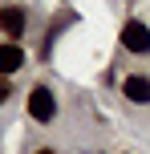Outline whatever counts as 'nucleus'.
I'll list each match as a JSON object with an SVG mask.
<instances>
[{
    "label": "nucleus",
    "mask_w": 150,
    "mask_h": 154,
    "mask_svg": "<svg viewBox=\"0 0 150 154\" xmlns=\"http://www.w3.org/2000/svg\"><path fill=\"white\" fill-rule=\"evenodd\" d=\"M37 154H53V150H37Z\"/></svg>",
    "instance_id": "7"
},
{
    "label": "nucleus",
    "mask_w": 150,
    "mask_h": 154,
    "mask_svg": "<svg viewBox=\"0 0 150 154\" xmlns=\"http://www.w3.org/2000/svg\"><path fill=\"white\" fill-rule=\"evenodd\" d=\"M122 93H126L130 101H138V106H146V101H150V77L146 73H126Z\"/></svg>",
    "instance_id": "4"
},
{
    "label": "nucleus",
    "mask_w": 150,
    "mask_h": 154,
    "mask_svg": "<svg viewBox=\"0 0 150 154\" xmlns=\"http://www.w3.org/2000/svg\"><path fill=\"white\" fill-rule=\"evenodd\" d=\"M122 45H126L130 53H150V29L142 20H126L122 24Z\"/></svg>",
    "instance_id": "2"
},
{
    "label": "nucleus",
    "mask_w": 150,
    "mask_h": 154,
    "mask_svg": "<svg viewBox=\"0 0 150 154\" xmlns=\"http://www.w3.org/2000/svg\"><path fill=\"white\" fill-rule=\"evenodd\" d=\"M29 114L37 118V122H53V114H57V97H53V89H49V85H37V89L29 93Z\"/></svg>",
    "instance_id": "1"
},
{
    "label": "nucleus",
    "mask_w": 150,
    "mask_h": 154,
    "mask_svg": "<svg viewBox=\"0 0 150 154\" xmlns=\"http://www.w3.org/2000/svg\"><path fill=\"white\" fill-rule=\"evenodd\" d=\"M8 93H12V85H8V77H0V101H8Z\"/></svg>",
    "instance_id": "6"
},
{
    "label": "nucleus",
    "mask_w": 150,
    "mask_h": 154,
    "mask_svg": "<svg viewBox=\"0 0 150 154\" xmlns=\"http://www.w3.org/2000/svg\"><path fill=\"white\" fill-rule=\"evenodd\" d=\"M24 65V49L16 45V41H8V45H0V77H12L16 69Z\"/></svg>",
    "instance_id": "5"
},
{
    "label": "nucleus",
    "mask_w": 150,
    "mask_h": 154,
    "mask_svg": "<svg viewBox=\"0 0 150 154\" xmlns=\"http://www.w3.org/2000/svg\"><path fill=\"white\" fill-rule=\"evenodd\" d=\"M24 24H29V16H24V8H16V4H4L0 8V29H4V37L8 41H16L24 32Z\"/></svg>",
    "instance_id": "3"
}]
</instances>
